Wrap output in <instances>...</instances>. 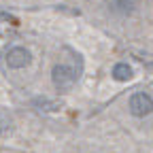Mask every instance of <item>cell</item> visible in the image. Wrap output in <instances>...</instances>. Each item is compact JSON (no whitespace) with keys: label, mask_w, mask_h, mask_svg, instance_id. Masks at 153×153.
Returning <instances> with one entry per match:
<instances>
[{"label":"cell","mask_w":153,"mask_h":153,"mask_svg":"<svg viewBox=\"0 0 153 153\" xmlns=\"http://www.w3.org/2000/svg\"><path fill=\"white\" fill-rule=\"evenodd\" d=\"M53 85L57 89H70L76 81V72L70 68V66H53Z\"/></svg>","instance_id":"obj_1"},{"label":"cell","mask_w":153,"mask_h":153,"mask_svg":"<svg viewBox=\"0 0 153 153\" xmlns=\"http://www.w3.org/2000/svg\"><path fill=\"white\" fill-rule=\"evenodd\" d=\"M130 111L132 115H136V117H145V115H149L153 111V98L149 94H134L132 98H130Z\"/></svg>","instance_id":"obj_2"},{"label":"cell","mask_w":153,"mask_h":153,"mask_svg":"<svg viewBox=\"0 0 153 153\" xmlns=\"http://www.w3.org/2000/svg\"><path fill=\"white\" fill-rule=\"evenodd\" d=\"M7 64L11 68H24L30 64V51L24 47H13L7 51Z\"/></svg>","instance_id":"obj_3"},{"label":"cell","mask_w":153,"mask_h":153,"mask_svg":"<svg viewBox=\"0 0 153 153\" xmlns=\"http://www.w3.org/2000/svg\"><path fill=\"white\" fill-rule=\"evenodd\" d=\"M111 9L119 15H130L136 9V0H111Z\"/></svg>","instance_id":"obj_4"},{"label":"cell","mask_w":153,"mask_h":153,"mask_svg":"<svg viewBox=\"0 0 153 153\" xmlns=\"http://www.w3.org/2000/svg\"><path fill=\"white\" fill-rule=\"evenodd\" d=\"M113 76L117 81H128L130 76H132V68L128 64H117V66L113 68Z\"/></svg>","instance_id":"obj_5"}]
</instances>
